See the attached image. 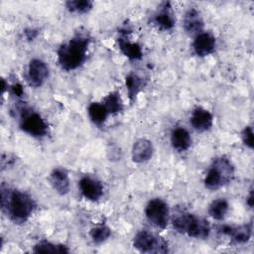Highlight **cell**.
I'll use <instances>...</instances> for the list:
<instances>
[{"label":"cell","mask_w":254,"mask_h":254,"mask_svg":"<svg viewBox=\"0 0 254 254\" xmlns=\"http://www.w3.org/2000/svg\"><path fill=\"white\" fill-rule=\"evenodd\" d=\"M36 208V202L30 194L19 190H10L1 186V209L15 223L26 222Z\"/></svg>","instance_id":"obj_1"},{"label":"cell","mask_w":254,"mask_h":254,"mask_svg":"<svg viewBox=\"0 0 254 254\" xmlns=\"http://www.w3.org/2000/svg\"><path fill=\"white\" fill-rule=\"evenodd\" d=\"M91 38L86 32H77L68 42L58 50V62L61 67L70 71L79 67L86 60Z\"/></svg>","instance_id":"obj_2"},{"label":"cell","mask_w":254,"mask_h":254,"mask_svg":"<svg viewBox=\"0 0 254 254\" xmlns=\"http://www.w3.org/2000/svg\"><path fill=\"white\" fill-rule=\"evenodd\" d=\"M234 166L225 156L215 158L203 180L206 189L215 190L231 182L234 177Z\"/></svg>","instance_id":"obj_3"},{"label":"cell","mask_w":254,"mask_h":254,"mask_svg":"<svg viewBox=\"0 0 254 254\" xmlns=\"http://www.w3.org/2000/svg\"><path fill=\"white\" fill-rule=\"evenodd\" d=\"M133 246L140 252L145 253H167L168 243L158 235L148 231L141 230L133 238Z\"/></svg>","instance_id":"obj_4"},{"label":"cell","mask_w":254,"mask_h":254,"mask_svg":"<svg viewBox=\"0 0 254 254\" xmlns=\"http://www.w3.org/2000/svg\"><path fill=\"white\" fill-rule=\"evenodd\" d=\"M20 128L35 138H43L49 132L48 124L44 118L39 113L26 108L21 113Z\"/></svg>","instance_id":"obj_5"},{"label":"cell","mask_w":254,"mask_h":254,"mask_svg":"<svg viewBox=\"0 0 254 254\" xmlns=\"http://www.w3.org/2000/svg\"><path fill=\"white\" fill-rule=\"evenodd\" d=\"M169 206L161 198L151 199L145 208V215L148 221L155 227L164 229L169 221Z\"/></svg>","instance_id":"obj_6"},{"label":"cell","mask_w":254,"mask_h":254,"mask_svg":"<svg viewBox=\"0 0 254 254\" xmlns=\"http://www.w3.org/2000/svg\"><path fill=\"white\" fill-rule=\"evenodd\" d=\"M49 77V67L47 64L40 59L30 61L27 71V80L31 86H42Z\"/></svg>","instance_id":"obj_7"},{"label":"cell","mask_w":254,"mask_h":254,"mask_svg":"<svg viewBox=\"0 0 254 254\" xmlns=\"http://www.w3.org/2000/svg\"><path fill=\"white\" fill-rule=\"evenodd\" d=\"M81 194L88 200L96 201L103 194V186L100 181L89 176L82 177L78 182Z\"/></svg>","instance_id":"obj_8"},{"label":"cell","mask_w":254,"mask_h":254,"mask_svg":"<svg viewBox=\"0 0 254 254\" xmlns=\"http://www.w3.org/2000/svg\"><path fill=\"white\" fill-rule=\"evenodd\" d=\"M219 231L230 237L231 241L235 244H244L248 242L252 235V222L233 226V225H223L220 227Z\"/></svg>","instance_id":"obj_9"},{"label":"cell","mask_w":254,"mask_h":254,"mask_svg":"<svg viewBox=\"0 0 254 254\" xmlns=\"http://www.w3.org/2000/svg\"><path fill=\"white\" fill-rule=\"evenodd\" d=\"M215 37L209 32H200L197 34L192 43V49L196 56L206 57L215 50Z\"/></svg>","instance_id":"obj_10"},{"label":"cell","mask_w":254,"mask_h":254,"mask_svg":"<svg viewBox=\"0 0 254 254\" xmlns=\"http://www.w3.org/2000/svg\"><path fill=\"white\" fill-rule=\"evenodd\" d=\"M190 122L195 131L204 132L211 128L213 118L208 110L204 109L203 107L197 106L192 110Z\"/></svg>","instance_id":"obj_11"},{"label":"cell","mask_w":254,"mask_h":254,"mask_svg":"<svg viewBox=\"0 0 254 254\" xmlns=\"http://www.w3.org/2000/svg\"><path fill=\"white\" fill-rule=\"evenodd\" d=\"M153 152H154V148L150 140L145 138L138 139L137 141L134 142L132 147V151H131L132 160L135 163H145L152 158Z\"/></svg>","instance_id":"obj_12"},{"label":"cell","mask_w":254,"mask_h":254,"mask_svg":"<svg viewBox=\"0 0 254 254\" xmlns=\"http://www.w3.org/2000/svg\"><path fill=\"white\" fill-rule=\"evenodd\" d=\"M186 233L190 237H193L197 239H205L208 237L210 233L209 223L207 222V220L192 214Z\"/></svg>","instance_id":"obj_13"},{"label":"cell","mask_w":254,"mask_h":254,"mask_svg":"<svg viewBox=\"0 0 254 254\" xmlns=\"http://www.w3.org/2000/svg\"><path fill=\"white\" fill-rule=\"evenodd\" d=\"M184 28L190 35H197L202 32L203 20L198 10L194 8L189 9L184 16Z\"/></svg>","instance_id":"obj_14"},{"label":"cell","mask_w":254,"mask_h":254,"mask_svg":"<svg viewBox=\"0 0 254 254\" xmlns=\"http://www.w3.org/2000/svg\"><path fill=\"white\" fill-rule=\"evenodd\" d=\"M154 24L162 31H170L175 26V18L169 2L163 4L159 12L154 17Z\"/></svg>","instance_id":"obj_15"},{"label":"cell","mask_w":254,"mask_h":254,"mask_svg":"<svg viewBox=\"0 0 254 254\" xmlns=\"http://www.w3.org/2000/svg\"><path fill=\"white\" fill-rule=\"evenodd\" d=\"M50 182L55 190L64 195L69 190V178L67 172L63 168H55L50 175Z\"/></svg>","instance_id":"obj_16"},{"label":"cell","mask_w":254,"mask_h":254,"mask_svg":"<svg viewBox=\"0 0 254 254\" xmlns=\"http://www.w3.org/2000/svg\"><path fill=\"white\" fill-rule=\"evenodd\" d=\"M171 144L179 152L187 151L191 145V138L189 131L184 127H177L171 133Z\"/></svg>","instance_id":"obj_17"},{"label":"cell","mask_w":254,"mask_h":254,"mask_svg":"<svg viewBox=\"0 0 254 254\" xmlns=\"http://www.w3.org/2000/svg\"><path fill=\"white\" fill-rule=\"evenodd\" d=\"M118 46L122 54L129 60H140L142 59L143 52L141 46L138 43H132L126 38V33L118 38Z\"/></svg>","instance_id":"obj_18"},{"label":"cell","mask_w":254,"mask_h":254,"mask_svg":"<svg viewBox=\"0 0 254 254\" xmlns=\"http://www.w3.org/2000/svg\"><path fill=\"white\" fill-rule=\"evenodd\" d=\"M125 85L128 93V97L130 102H133L138 95L139 92L142 91V89L146 85V80L141 77L140 75L136 73H129L125 77Z\"/></svg>","instance_id":"obj_19"},{"label":"cell","mask_w":254,"mask_h":254,"mask_svg":"<svg viewBox=\"0 0 254 254\" xmlns=\"http://www.w3.org/2000/svg\"><path fill=\"white\" fill-rule=\"evenodd\" d=\"M87 113L92 123L97 126H102L110 115L102 102H91L88 105Z\"/></svg>","instance_id":"obj_20"},{"label":"cell","mask_w":254,"mask_h":254,"mask_svg":"<svg viewBox=\"0 0 254 254\" xmlns=\"http://www.w3.org/2000/svg\"><path fill=\"white\" fill-rule=\"evenodd\" d=\"M191 215L192 214L187 211L186 209L178 207L175 210L172 217V224L175 230H177L180 233H186Z\"/></svg>","instance_id":"obj_21"},{"label":"cell","mask_w":254,"mask_h":254,"mask_svg":"<svg viewBox=\"0 0 254 254\" xmlns=\"http://www.w3.org/2000/svg\"><path fill=\"white\" fill-rule=\"evenodd\" d=\"M229 209V204L224 198L214 199L208 206L209 215L215 220H222Z\"/></svg>","instance_id":"obj_22"},{"label":"cell","mask_w":254,"mask_h":254,"mask_svg":"<svg viewBox=\"0 0 254 254\" xmlns=\"http://www.w3.org/2000/svg\"><path fill=\"white\" fill-rule=\"evenodd\" d=\"M102 103L108 110L109 114H113V115L121 112L124 108L123 101L118 91H112L109 94H107L104 97Z\"/></svg>","instance_id":"obj_23"},{"label":"cell","mask_w":254,"mask_h":254,"mask_svg":"<svg viewBox=\"0 0 254 254\" xmlns=\"http://www.w3.org/2000/svg\"><path fill=\"white\" fill-rule=\"evenodd\" d=\"M33 251L35 253H68L69 250L65 245L63 244H55L53 242L43 240L38 242Z\"/></svg>","instance_id":"obj_24"},{"label":"cell","mask_w":254,"mask_h":254,"mask_svg":"<svg viewBox=\"0 0 254 254\" xmlns=\"http://www.w3.org/2000/svg\"><path fill=\"white\" fill-rule=\"evenodd\" d=\"M66 9L71 13L85 14L93 7V2L90 0H69L65 2Z\"/></svg>","instance_id":"obj_25"},{"label":"cell","mask_w":254,"mask_h":254,"mask_svg":"<svg viewBox=\"0 0 254 254\" xmlns=\"http://www.w3.org/2000/svg\"><path fill=\"white\" fill-rule=\"evenodd\" d=\"M89 234L94 243L101 244L110 237L111 230L106 225H97V226L91 228Z\"/></svg>","instance_id":"obj_26"},{"label":"cell","mask_w":254,"mask_h":254,"mask_svg":"<svg viewBox=\"0 0 254 254\" xmlns=\"http://www.w3.org/2000/svg\"><path fill=\"white\" fill-rule=\"evenodd\" d=\"M242 141L249 149L253 148V130L251 126H246L242 131Z\"/></svg>","instance_id":"obj_27"},{"label":"cell","mask_w":254,"mask_h":254,"mask_svg":"<svg viewBox=\"0 0 254 254\" xmlns=\"http://www.w3.org/2000/svg\"><path fill=\"white\" fill-rule=\"evenodd\" d=\"M11 91L14 95L20 97L23 95V92H24V89H23V86L20 84V83H14L11 85Z\"/></svg>","instance_id":"obj_28"},{"label":"cell","mask_w":254,"mask_h":254,"mask_svg":"<svg viewBox=\"0 0 254 254\" xmlns=\"http://www.w3.org/2000/svg\"><path fill=\"white\" fill-rule=\"evenodd\" d=\"M25 35H26L28 40H34L37 37L38 32L36 30H34V29H30V30H26Z\"/></svg>","instance_id":"obj_29"},{"label":"cell","mask_w":254,"mask_h":254,"mask_svg":"<svg viewBox=\"0 0 254 254\" xmlns=\"http://www.w3.org/2000/svg\"><path fill=\"white\" fill-rule=\"evenodd\" d=\"M246 203L249 207H253V190H250L249 194L246 197Z\"/></svg>","instance_id":"obj_30"}]
</instances>
